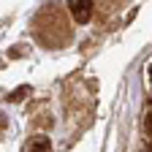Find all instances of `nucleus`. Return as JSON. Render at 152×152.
<instances>
[{
	"instance_id": "nucleus-3",
	"label": "nucleus",
	"mask_w": 152,
	"mask_h": 152,
	"mask_svg": "<svg viewBox=\"0 0 152 152\" xmlns=\"http://www.w3.org/2000/svg\"><path fill=\"white\" fill-rule=\"evenodd\" d=\"M147 130H149V136H152V111H149V117H147Z\"/></svg>"
},
{
	"instance_id": "nucleus-4",
	"label": "nucleus",
	"mask_w": 152,
	"mask_h": 152,
	"mask_svg": "<svg viewBox=\"0 0 152 152\" xmlns=\"http://www.w3.org/2000/svg\"><path fill=\"white\" fill-rule=\"evenodd\" d=\"M144 152H152V144H149V147H147V149H144Z\"/></svg>"
},
{
	"instance_id": "nucleus-1",
	"label": "nucleus",
	"mask_w": 152,
	"mask_h": 152,
	"mask_svg": "<svg viewBox=\"0 0 152 152\" xmlns=\"http://www.w3.org/2000/svg\"><path fill=\"white\" fill-rule=\"evenodd\" d=\"M71 14L73 19H79V22H90V16H92V3L90 0H71Z\"/></svg>"
},
{
	"instance_id": "nucleus-2",
	"label": "nucleus",
	"mask_w": 152,
	"mask_h": 152,
	"mask_svg": "<svg viewBox=\"0 0 152 152\" xmlns=\"http://www.w3.org/2000/svg\"><path fill=\"white\" fill-rule=\"evenodd\" d=\"M25 152H52V144H49L46 136H35V139H30Z\"/></svg>"
}]
</instances>
